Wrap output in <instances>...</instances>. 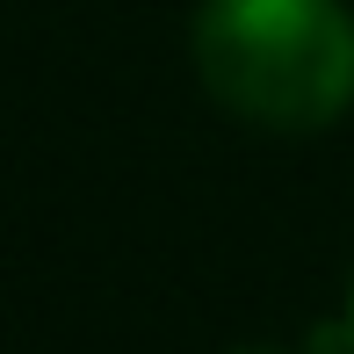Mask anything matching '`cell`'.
Instances as JSON below:
<instances>
[{
    "mask_svg": "<svg viewBox=\"0 0 354 354\" xmlns=\"http://www.w3.org/2000/svg\"><path fill=\"white\" fill-rule=\"evenodd\" d=\"M196 73L261 131H326L354 102V15L340 0H203Z\"/></svg>",
    "mask_w": 354,
    "mask_h": 354,
    "instance_id": "1",
    "label": "cell"
},
{
    "mask_svg": "<svg viewBox=\"0 0 354 354\" xmlns=\"http://www.w3.org/2000/svg\"><path fill=\"white\" fill-rule=\"evenodd\" d=\"M347 333H354V297H347Z\"/></svg>",
    "mask_w": 354,
    "mask_h": 354,
    "instance_id": "3",
    "label": "cell"
},
{
    "mask_svg": "<svg viewBox=\"0 0 354 354\" xmlns=\"http://www.w3.org/2000/svg\"><path fill=\"white\" fill-rule=\"evenodd\" d=\"M239 354H275V347H239Z\"/></svg>",
    "mask_w": 354,
    "mask_h": 354,
    "instance_id": "2",
    "label": "cell"
}]
</instances>
